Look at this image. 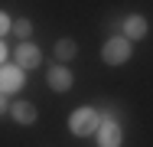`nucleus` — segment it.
Returning a JSON list of instances; mask_svg holds the SVG:
<instances>
[{
    "label": "nucleus",
    "mask_w": 153,
    "mask_h": 147,
    "mask_svg": "<svg viewBox=\"0 0 153 147\" xmlns=\"http://www.w3.org/2000/svg\"><path fill=\"white\" fill-rule=\"evenodd\" d=\"M98 128H101V111L91 105H82L68 115V131L75 137H91V134H98Z\"/></svg>",
    "instance_id": "1"
},
{
    "label": "nucleus",
    "mask_w": 153,
    "mask_h": 147,
    "mask_svg": "<svg viewBox=\"0 0 153 147\" xmlns=\"http://www.w3.org/2000/svg\"><path fill=\"white\" fill-rule=\"evenodd\" d=\"M130 56H134V43H130L127 36H111V39L101 46V59H104L108 65H124Z\"/></svg>",
    "instance_id": "2"
},
{
    "label": "nucleus",
    "mask_w": 153,
    "mask_h": 147,
    "mask_svg": "<svg viewBox=\"0 0 153 147\" xmlns=\"http://www.w3.org/2000/svg\"><path fill=\"white\" fill-rule=\"evenodd\" d=\"M26 85V72L20 65H0V95H13Z\"/></svg>",
    "instance_id": "3"
},
{
    "label": "nucleus",
    "mask_w": 153,
    "mask_h": 147,
    "mask_svg": "<svg viewBox=\"0 0 153 147\" xmlns=\"http://www.w3.org/2000/svg\"><path fill=\"white\" fill-rule=\"evenodd\" d=\"M147 33H150V23H147V16H143V13H127V16H124L121 36H127V39L134 43V39H143Z\"/></svg>",
    "instance_id": "4"
},
{
    "label": "nucleus",
    "mask_w": 153,
    "mask_h": 147,
    "mask_svg": "<svg viewBox=\"0 0 153 147\" xmlns=\"http://www.w3.org/2000/svg\"><path fill=\"white\" fill-rule=\"evenodd\" d=\"M39 62H42V52H39V46H33L30 39L16 46V65H20L23 72H30V69H39Z\"/></svg>",
    "instance_id": "5"
},
{
    "label": "nucleus",
    "mask_w": 153,
    "mask_h": 147,
    "mask_svg": "<svg viewBox=\"0 0 153 147\" xmlns=\"http://www.w3.org/2000/svg\"><path fill=\"white\" fill-rule=\"evenodd\" d=\"M98 144L101 147H121L124 141V128L117 124V121H101V128H98Z\"/></svg>",
    "instance_id": "6"
},
{
    "label": "nucleus",
    "mask_w": 153,
    "mask_h": 147,
    "mask_svg": "<svg viewBox=\"0 0 153 147\" xmlns=\"http://www.w3.org/2000/svg\"><path fill=\"white\" fill-rule=\"evenodd\" d=\"M46 82H49V88H52V92H68V88L75 85V79H72V72H68V69H65L62 62L49 69V75H46Z\"/></svg>",
    "instance_id": "7"
},
{
    "label": "nucleus",
    "mask_w": 153,
    "mask_h": 147,
    "mask_svg": "<svg viewBox=\"0 0 153 147\" xmlns=\"http://www.w3.org/2000/svg\"><path fill=\"white\" fill-rule=\"evenodd\" d=\"M10 115H13V121L16 124H36V105L33 101H13L10 105Z\"/></svg>",
    "instance_id": "8"
},
{
    "label": "nucleus",
    "mask_w": 153,
    "mask_h": 147,
    "mask_svg": "<svg viewBox=\"0 0 153 147\" xmlns=\"http://www.w3.org/2000/svg\"><path fill=\"white\" fill-rule=\"evenodd\" d=\"M78 56V43L75 39H68V36H62L59 43H56V59L59 62H68V59Z\"/></svg>",
    "instance_id": "9"
},
{
    "label": "nucleus",
    "mask_w": 153,
    "mask_h": 147,
    "mask_svg": "<svg viewBox=\"0 0 153 147\" xmlns=\"http://www.w3.org/2000/svg\"><path fill=\"white\" fill-rule=\"evenodd\" d=\"M13 33L20 36V43H26V39H30V36H33V23H30V20H26V16H20V20L13 23Z\"/></svg>",
    "instance_id": "10"
},
{
    "label": "nucleus",
    "mask_w": 153,
    "mask_h": 147,
    "mask_svg": "<svg viewBox=\"0 0 153 147\" xmlns=\"http://www.w3.org/2000/svg\"><path fill=\"white\" fill-rule=\"evenodd\" d=\"M10 29H13V20H10V13H7V10H0V39H3Z\"/></svg>",
    "instance_id": "11"
},
{
    "label": "nucleus",
    "mask_w": 153,
    "mask_h": 147,
    "mask_svg": "<svg viewBox=\"0 0 153 147\" xmlns=\"http://www.w3.org/2000/svg\"><path fill=\"white\" fill-rule=\"evenodd\" d=\"M101 121H117V111H114L111 105H104V108H101Z\"/></svg>",
    "instance_id": "12"
},
{
    "label": "nucleus",
    "mask_w": 153,
    "mask_h": 147,
    "mask_svg": "<svg viewBox=\"0 0 153 147\" xmlns=\"http://www.w3.org/2000/svg\"><path fill=\"white\" fill-rule=\"evenodd\" d=\"M10 111V101H7V95H0V115H7Z\"/></svg>",
    "instance_id": "13"
},
{
    "label": "nucleus",
    "mask_w": 153,
    "mask_h": 147,
    "mask_svg": "<svg viewBox=\"0 0 153 147\" xmlns=\"http://www.w3.org/2000/svg\"><path fill=\"white\" fill-rule=\"evenodd\" d=\"M0 65H7V46L0 43Z\"/></svg>",
    "instance_id": "14"
}]
</instances>
